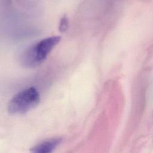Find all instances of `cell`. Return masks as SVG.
I'll use <instances>...</instances> for the list:
<instances>
[{
  "mask_svg": "<svg viewBox=\"0 0 153 153\" xmlns=\"http://www.w3.org/2000/svg\"><path fill=\"white\" fill-rule=\"evenodd\" d=\"M60 40L61 37L59 36H51L27 47L20 56V65L26 69H32L39 66Z\"/></svg>",
  "mask_w": 153,
  "mask_h": 153,
  "instance_id": "6da1fadb",
  "label": "cell"
},
{
  "mask_svg": "<svg viewBox=\"0 0 153 153\" xmlns=\"http://www.w3.org/2000/svg\"><path fill=\"white\" fill-rule=\"evenodd\" d=\"M40 102V95L34 87L27 88L15 94L10 100L8 111L12 115L24 114L35 108Z\"/></svg>",
  "mask_w": 153,
  "mask_h": 153,
  "instance_id": "7a4b0ae2",
  "label": "cell"
},
{
  "mask_svg": "<svg viewBox=\"0 0 153 153\" xmlns=\"http://www.w3.org/2000/svg\"><path fill=\"white\" fill-rule=\"evenodd\" d=\"M61 139L59 138L50 139L39 143L30 149L31 153H52L57 146L60 143Z\"/></svg>",
  "mask_w": 153,
  "mask_h": 153,
  "instance_id": "3957f363",
  "label": "cell"
},
{
  "mask_svg": "<svg viewBox=\"0 0 153 153\" xmlns=\"http://www.w3.org/2000/svg\"><path fill=\"white\" fill-rule=\"evenodd\" d=\"M69 26V19L66 16H63L59 22V30L60 32H64L67 30Z\"/></svg>",
  "mask_w": 153,
  "mask_h": 153,
  "instance_id": "277c9868",
  "label": "cell"
}]
</instances>
